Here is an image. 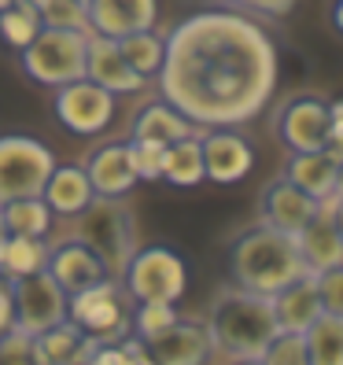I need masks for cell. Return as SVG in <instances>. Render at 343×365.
I'll use <instances>...</instances> for the list:
<instances>
[{"label":"cell","mask_w":343,"mask_h":365,"mask_svg":"<svg viewBox=\"0 0 343 365\" xmlns=\"http://www.w3.org/2000/svg\"><path fill=\"white\" fill-rule=\"evenodd\" d=\"M130 299L115 277H103L100 284L67 295V321L89 339L100 343H118L130 336Z\"/></svg>","instance_id":"7"},{"label":"cell","mask_w":343,"mask_h":365,"mask_svg":"<svg viewBox=\"0 0 343 365\" xmlns=\"http://www.w3.org/2000/svg\"><path fill=\"white\" fill-rule=\"evenodd\" d=\"M0 218H4L8 236H45L52 225V210L45 207L41 196L30 200H11L0 207Z\"/></svg>","instance_id":"28"},{"label":"cell","mask_w":343,"mask_h":365,"mask_svg":"<svg viewBox=\"0 0 343 365\" xmlns=\"http://www.w3.org/2000/svg\"><path fill=\"white\" fill-rule=\"evenodd\" d=\"M85 81L100 85V89L111 93V96H126V93L144 89V78L122 59L115 41L96 37V34H89V45H85Z\"/></svg>","instance_id":"17"},{"label":"cell","mask_w":343,"mask_h":365,"mask_svg":"<svg viewBox=\"0 0 343 365\" xmlns=\"http://www.w3.org/2000/svg\"><path fill=\"white\" fill-rule=\"evenodd\" d=\"M314 284H317V299H321V310L343 317V266H332L325 273H314Z\"/></svg>","instance_id":"35"},{"label":"cell","mask_w":343,"mask_h":365,"mask_svg":"<svg viewBox=\"0 0 343 365\" xmlns=\"http://www.w3.org/2000/svg\"><path fill=\"white\" fill-rule=\"evenodd\" d=\"M0 365H34L30 354V336H23L19 329L0 336Z\"/></svg>","instance_id":"36"},{"label":"cell","mask_w":343,"mask_h":365,"mask_svg":"<svg viewBox=\"0 0 343 365\" xmlns=\"http://www.w3.org/2000/svg\"><path fill=\"white\" fill-rule=\"evenodd\" d=\"M41 15V30H78L89 34V19H85V4L78 0H45Z\"/></svg>","instance_id":"32"},{"label":"cell","mask_w":343,"mask_h":365,"mask_svg":"<svg viewBox=\"0 0 343 365\" xmlns=\"http://www.w3.org/2000/svg\"><path fill=\"white\" fill-rule=\"evenodd\" d=\"M74 240H81L96 259L103 262L107 277H122L126 262L137 251V218L126 200H103L96 196L81 214H74Z\"/></svg>","instance_id":"4"},{"label":"cell","mask_w":343,"mask_h":365,"mask_svg":"<svg viewBox=\"0 0 343 365\" xmlns=\"http://www.w3.org/2000/svg\"><path fill=\"white\" fill-rule=\"evenodd\" d=\"M295 4L299 0H222V8H237L244 15H266V19H281Z\"/></svg>","instance_id":"37"},{"label":"cell","mask_w":343,"mask_h":365,"mask_svg":"<svg viewBox=\"0 0 343 365\" xmlns=\"http://www.w3.org/2000/svg\"><path fill=\"white\" fill-rule=\"evenodd\" d=\"M78 4H85V0H78Z\"/></svg>","instance_id":"46"},{"label":"cell","mask_w":343,"mask_h":365,"mask_svg":"<svg viewBox=\"0 0 343 365\" xmlns=\"http://www.w3.org/2000/svg\"><path fill=\"white\" fill-rule=\"evenodd\" d=\"M11 299H15V329L23 336H37L67 321V292L45 269L11 281Z\"/></svg>","instance_id":"11"},{"label":"cell","mask_w":343,"mask_h":365,"mask_svg":"<svg viewBox=\"0 0 343 365\" xmlns=\"http://www.w3.org/2000/svg\"><path fill=\"white\" fill-rule=\"evenodd\" d=\"M270 310H273V321H277V332L303 336L314 321L325 314V310H321V299H317L314 273H303V277H299V281H292L288 288H281L277 295H270Z\"/></svg>","instance_id":"21"},{"label":"cell","mask_w":343,"mask_h":365,"mask_svg":"<svg viewBox=\"0 0 343 365\" xmlns=\"http://www.w3.org/2000/svg\"><path fill=\"white\" fill-rule=\"evenodd\" d=\"M130 133H133V140H148V144L170 148V144H178V140L196 133V125H192L188 118H181L166 100H155V103H148L144 111L133 118V130Z\"/></svg>","instance_id":"24"},{"label":"cell","mask_w":343,"mask_h":365,"mask_svg":"<svg viewBox=\"0 0 343 365\" xmlns=\"http://www.w3.org/2000/svg\"><path fill=\"white\" fill-rule=\"evenodd\" d=\"M45 273L52 277V281L67 292V295H74V292H85V288H93V284H100L103 277H107V269H103V262L96 259V255L85 247L81 240H74V236H67L63 244H56V247H48V262H45Z\"/></svg>","instance_id":"18"},{"label":"cell","mask_w":343,"mask_h":365,"mask_svg":"<svg viewBox=\"0 0 343 365\" xmlns=\"http://www.w3.org/2000/svg\"><path fill=\"white\" fill-rule=\"evenodd\" d=\"M314 200L303 196L292 181L277 178L262 188V200H259V225L273 229V232H285V236H295L310 218H314Z\"/></svg>","instance_id":"19"},{"label":"cell","mask_w":343,"mask_h":365,"mask_svg":"<svg viewBox=\"0 0 343 365\" xmlns=\"http://www.w3.org/2000/svg\"><path fill=\"white\" fill-rule=\"evenodd\" d=\"M4 244H8V229H4V218H0V255H4Z\"/></svg>","instance_id":"42"},{"label":"cell","mask_w":343,"mask_h":365,"mask_svg":"<svg viewBox=\"0 0 343 365\" xmlns=\"http://www.w3.org/2000/svg\"><path fill=\"white\" fill-rule=\"evenodd\" d=\"M207 332H210V347L222 351L229 361H244V358H262L270 347V339L277 336V321L270 310L266 295H251L244 288H218V295L210 299L207 310Z\"/></svg>","instance_id":"3"},{"label":"cell","mask_w":343,"mask_h":365,"mask_svg":"<svg viewBox=\"0 0 343 365\" xmlns=\"http://www.w3.org/2000/svg\"><path fill=\"white\" fill-rule=\"evenodd\" d=\"M126 152H130V166H133V178L137 181H159L163 178V159H166V148L163 144L130 140V144H126Z\"/></svg>","instance_id":"33"},{"label":"cell","mask_w":343,"mask_h":365,"mask_svg":"<svg viewBox=\"0 0 343 365\" xmlns=\"http://www.w3.org/2000/svg\"><path fill=\"white\" fill-rule=\"evenodd\" d=\"M159 93L196 130H237L266 111L281 48L255 15L200 8L163 37Z\"/></svg>","instance_id":"1"},{"label":"cell","mask_w":343,"mask_h":365,"mask_svg":"<svg viewBox=\"0 0 343 365\" xmlns=\"http://www.w3.org/2000/svg\"><path fill=\"white\" fill-rule=\"evenodd\" d=\"M307 273L303 259L295 251V240L285 232H273L266 225L244 229L229 244V277L232 288H244L251 295H277L292 281Z\"/></svg>","instance_id":"2"},{"label":"cell","mask_w":343,"mask_h":365,"mask_svg":"<svg viewBox=\"0 0 343 365\" xmlns=\"http://www.w3.org/2000/svg\"><path fill=\"white\" fill-rule=\"evenodd\" d=\"M85 45L89 34L78 30H37V37L23 48V74L37 85H71L85 78Z\"/></svg>","instance_id":"6"},{"label":"cell","mask_w":343,"mask_h":365,"mask_svg":"<svg viewBox=\"0 0 343 365\" xmlns=\"http://www.w3.org/2000/svg\"><path fill=\"white\" fill-rule=\"evenodd\" d=\"M229 365H262L259 358H244V361H229Z\"/></svg>","instance_id":"44"},{"label":"cell","mask_w":343,"mask_h":365,"mask_svg":"<svg viewBox=\"0 0 343 365\" xmlns=\"http://www.w3.org/2000/svg\"><path fill=\"white\" fill-rule=\"evenodd\" d=\"M332 34H343V26H339V0H332Z\"/></svg>","instance_id":"41"},{"label":"cell","mask_w":343,"mask_h":365,"mask_svg":"<svg viewBox=\"0 0 343 365\" xmlns=\"http://www.w3.org/2000/svg\"><path fill=\"white\" fill-rule=\"evenodd\" d=\"M15 329V299H11V281L0 273V336Z\"/></svg>","instance_id":"39"},{"label":"cell","mask_w":343,"mask_h":365,"mask_svg":"<svg viewBox=\"0 0 343 365\" xmlns=\"http://www.w3.org/2000/svg\"><path fill=\"white\" fill-rule=\"evenodd\" d=\"M295 251L303 259L307 273H325L332 266H343V225L339 214H325L314 207V218L299 229L295 236Z\"/></svg>","instance_id":"15"},{"label":"cell","mask_w":343,"mask_h":365,"mask_svg":"<svg viewBox=\"0 0 343 365\" xmlns=\"http://www.w3.org/2000/svg\"><path fill=\"white\" fill-rule=\"evenodd\" d=\"M85 365H126V354H122L118 343L93 339V351H89V358H85Z\"/></svg>","instance_id":"38"},{"label":"cell","mask_w":343,"mask_h":365,"mask_svg":"<svg viewBox=\"0 0 343 365\" xmlns=\"http://www.w3.org/2000/svg\"><path fill=\"white\" fill-rule=\"evenodd\" d=\"M166 185L174 188H196L203 181V152H200V133H192L178 144L166 148V159H163V178Z\"/></svg>","instance_id":"25"},{"label":"cell","mask_w":343,"mask_h":365,"mask_svg":"<svg viewBox=\"0 0 343 365\" xmlns=\"http://www.w3.org/2000/svg\"><path fill=\"white\" fill-rule=\"evenodd\" d=\"M52 111H56L59 125L67 133L96 137L115 118V96L81 78V81H71V85H59L56 96H52Z\"/></svg>","instance_id":"10"},{"label":"cell","mask_w":343,"mask_h":365,"mask_svg":"<svg viewBox=\"0 0 343 365\" xmlns=\"http://www.w3.org/2000/svg\"><path fill=\"white\" fill-rule=\"evenodd\" d=\"M140 343H144V354L155 365H207V358L214 351L207 321H200V317H178L166 332L140 339Z\"/></svg>","instance_id":"12"},{"label":"cell","mask_w":343,"mask_h":365,"mask_svg":"<svg viewBox=\"0 0 343 365\" xmlns=\"http://www.w3.org/2000/svg\"><path fill=\"white\" fill-rule=\"evenodd\" d=\"M89 351H93V339L81 336L71 321H63V325H52L45 332L30 336L34 365H85Z\"/></svg>","instance_id":"23"},{"label":"cell","mask_w":343,"mask_h":365,"mask_svg":"<svg viewBox=\"0 0 343 365\" xmlns=\"http://www.w3.org/2000/svg\"><path fill=\"white\" fill-rule=\"evenodd\" d=\"M85 19H89V34L122 41L140 30H155L159 4L155 0H85Z\"/></svg>","instance_id":"14"},{"label":"cell","mask_w":343,"mask_h":365,"mask_svg":"<svg viewBox=\"0 0 343 365\" xmlns=\"http://www.w3.org/2000/svg\"><path fill=\"white\" fill-rule=\"evenodd\" d=\"M23 4H30L34 11H41V8H45V0H23Z\"/></svg>","instance_id":"43"},{"label":"cell","mask_w":343,"mask_h":365,"mask_svg":"<svg viewBox=\"0 0 343 365\" xmlns=\"http://www.w3.org/2000/svg\"><path fill=\"white\" fill-rule=\"evenodd\" d=\"M122 59L130 63V67L148 81V78H155L159 67H163V34L155 30H140V34H130V37H122L115 41Z\"/></svg>","instance_id":"29"},{"label":"cell","mask_w":343,"mask_h":365,"mask_svg":"<svg viewBox=\"0 0 343 365\" xmlns=\"http://www.w3.org/2000/svg\"><path fill=\"white\" fill-rule=\"evenodd\" d=\"M118 347H122V354H126V365H155L152 358L144 354V343L130 332V336H122L118 339Z\"/></svg>","instance_id":"40"},{"label":"cell","mask_w":343,"mask_h":365,"mask_svg":"<svg viewBox=\"0 0 343 365\" xmlns=\"http://www.w3.org/2000/svg\"><path fill=\"white\" fill-rule=\"evenodd\" d=\"M48 262V244L45 236H8L4 255H0V273L8 281H19V277L41 273Z\"/></svg>","instance_id":"26"},{"label":"cell","mask_w":343,"mask_h":365,"mask_svg":"<svg viewBox=\"0 0 343 365\" xmlns=\"http://www.w3.org/2000/svg\"><path fill=\"white\" fill-rule=\"evenodd\" d=\"M52 166H56L52 148H45L37 137L4 133L0 137V207L11 200L41 196Z\"/></svg>","instance_id":"8"},{"label":"cell","mask_w":343,"mask_h":365,"mask_svg":"<svg viewBox=\"0 0 343 365\" xmlns=\"http://www.w3.org/2000/svg\"><path fill=\"white\" fill-rule=\"evenodd\" d=\"M15 4V0H0V11H4V8H11Z\"/></svg>","instance_id":"45"},{"label":"cell","mask_w":343,"mask_h":365,"mask_svg":"<svg viewBox=\"0 0 343 365\" xmlns=\"http://www.w3.org/2000/svg\"><path fill=\"white\" fill-rule=\"evenodd\" d=\"M259 361L262 365H310L307 361V347H303V336H295V332H277Z\"/></svg>","instance_id":"34"},{"label":"cell","mask_w":343,"mask_h":365,"mask_svg":"<svg viewBox=\"0 0 343 365\" xmlns=\"http://www.w3.org/2000/svg\"><path fill=\"white\" fill-rule=\"evenodd\" d=\"M41 200H45V207L52 214H59V218H74V214H81L96 196H93V185H89V178H85V170L78 163H56L45 188H41Z\"/></svg>","instance_id":"22"},{"label":"cell","mask_w":343,"mask_h":365,"mask_svg":"<svg viewBox=\"0 0 343 365\" xmlns=\"http://www.w3.org/2000/svg\"><path fill=\"white\" fill-rule=\"evenodd\" d=\"M203 152V181L214 185H240L255 166V148L232 130H207L200 137Z\"/></svg>","instance_id":"13"},{"label":"cell","mask_w":343,"mask_h":365,"mask_svg":"<svg viewBox=\"0 0 343 365\" xmlns=\"http://www.w3.org/2000/svg\"><path fill=\"white\" fill-rule=\"evenodd\" d=\"M178 317H181L178 303H133V310H130V332L137 339H152V336L166 332Z\"/></svg>","instance_id":"31"},{"label":"cell","mask_w":343,"mask_h":365,"mask_svg":"<svg viewBox=\"0 0 343 365\" xmlns=\"http://www.w3.org/2000/svg\"><path fill=\"white\" fill-rule=\"evenodd\" d=\"M273 130L288 152H325L329 144H343V137L332 125V107L317 93L288 100L281 107V115H277Z\"/></svg>","instance_id":"9"},{"label":"cell","mask_w":343,"mask_h":365,"mask_svg":"<svg viewBox=\"0 0 343 365\" xmlns=\"http://www.w3.org/2000/svg\"><path fill=\"white\" fill-rule=\"evenodd\" d=\"M81 170L93 185V196H103V200H126V192L137 185L133 166H130V152H126L122 140L96 144L89 152V159L81 163Z\"/></svg>","instance_id":"20"},{"label":"cell","mask_w":343,"mask_h":365,"mask_svg":"<svg viewBox=\"0 0 343 365\" xmlns=\"http://www.w3.org/2000/svg\"><path fill=\"white\" fill-rule=\"evenodd\" d=\"M339 174H343V148L329 144L325 152H292L281 178L292 181L303 196H310L317 203V200H325L329 192L339 188Z\"/></svg>","instance_id":"16"},{"label":"cell","mask_w":343,"mask_h":365,"mask_svg":"<svg viewBox=\"0 0 343 365\" xmlns=\"http://www.w3.org/2000/svg\"><path fill=\"white\" fill-rule=\"evenodd\" d=\"M118 284L130 303H178L188 288V266L166 244L137 247L133 259L126 262Z\"/></svg>","instance_id":"5"},{"label":"cell","mask_w":343,"mask_h":365,"mask_svg":"<svg viewBox=\"0 0 343 365\" xmlns=\"http://www.w3.org/2000/svg\"><path fill=\"white\" fill-rule=\"evenodd\" d=\"M303 347L310 365H343V317L321 314L303 332Z\"/></svg>","instance_id":"27"},{"label":"cell","mask_w":343,"mask_h":365,"mask_svg":"<svg viewBox=\"0 0 343 365\" xmlns=\"http://www.w3.org/2000/svg\"><path fill=\"white\" fill-rule=\"evenodd\" d=\"M37 30H41V15L30 4H23V0H15L11 8L0 11V41H4L8 48L23 52L37 37Z\"/></svg>","instance_id":"30"}]
</instances>
